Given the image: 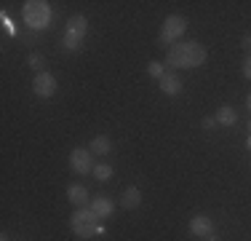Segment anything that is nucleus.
Returning <instances> with one entry per match:
<instances>
[{
	"mask_svg": "<svg viewBox=\"0 0 251 241\" xmlns=\"http://www.w3.org/2000/svg\"><path fill=\"white\" fill-rule=\"evenodd\" d=\"M88 150H91L94 155H110V150H112V142L107 140L104 134H101V137H94V140H91V145H88Z\"/></svg>",
	"mask_w": 251,
	"mask_h": 241,
	"instance_id": "13",
	"label": "nucleus"
},
{
	"mask_svg": "<svg viewBox=\"0 0 251 241\" xmlns=\"http://www.w3.org/2000/svg\"><path fill=\"white\" fill-rule=\"evenodd\" d=\"M70 228H73V233L80 241H86V239H94V236H104V225H99V217L91 212L88 207H80V209H75L73 217H70Z\"/></svg>",
	"mask_w": 251,
	"mask_h": 241,
	"instance_id": "2",
	"label": "nucleus"
},
{
	"mask_svg": "<svg viewBox=\"0 0 251 241\" xmlns=\"http://www.w3.org/2000/svg\"><path fill=\"white\" fill-rule=\"evenodd\" d=\"M147 75H150V78H158V81H160V78L166 75V64H163V62H150V64H147Z\"/></svg>",
	"mask_w": 251,
	"mask_h": 241,
	"instance_id": "16",
	"label": "nucleus"
},
{
	"mask_svg": "<svg viewBox=\"0 0 251 241\" xmlns=\"http://www.w3.org/2000/svg\"><path fill=\"white\" fill-rule=\"evenodd\" d=\"M249 134H251V120H249Z\"/></svg>",
	"mask_w": 251,
	"mask_h": 241,
	"instance_id": "25",
	"label": "nucleus"
},
{
	"mask_svg": "<svg viewBox=\"0 0 251 241\" xmlns=\"http://www.w3.org/2000/svg\"><path fill=\"white\" fill-rule=\"evenodd\" d=\"M208 241H219V239H217V236H214V233H211V236H208Z\"/></svg>",
	"mask_w": 251,
	"mask_h": 241,
	"instance_id": "23",
	"label": "nucleus"
},
{
	"mask_svg": "<svg viewBox=\"0 0 251 241\" xmlns=\"http://www.w3.org/2000/svg\"><path fill=\"white\" fill-rule=\"evenodd\" d=\"M27 62H29V67H35V70H43V64H46V59L43 57H40V54H29V57H27Z\"/></svg>",
	"mask_w": 251,
	"mask_h": 241,
	"instance_id": "17",
	"label": "nucleus"
},
{
	"mask_svg": "<svg viewBox=\"0 0 251 241\" xmlns=\"http://www.w3.org/2000/svg\"><path fill=\"white\" fill-rule=\"evenodd\" d=\"M51 19V8L49 3H43V0H29V3H25V22L29 24L32 30H43L46 24H49Z\"/></svg>",
	"mask_w": 251,
	"mask_h": 241,
	"instance_id": "5",
	"label": "nucleus"
},
{
	"mask_svg": "<svg viewBox=\"0 0 251 241\" xmlns=\"http://www.w3.org/2000/svg\"><path fill=\"white\" fill-rule=\"evenodd\" d=\"M86 27H88V22H86V16H80V14H75V16H70L67 19V30H64V35H62V48L64 51H80L83 48V38H86Z\"/></svg>",
	"mask_w": 251,
	"mask_h": 241,
	"instance_id": "3",
	"label": "nucleus"
},
{
	"mask_svg": "<svg viewBox=\"0 0 251 241\" xmlns=\"http://www.w3.org/2000/svg\"><path fill=\"white\" fill-rule=\"evenodd\" d=\"M214 118H217V123H219V126H232V123L238 120V113L232 110L230 105H222V107L217 110V116H214Z\"/></svg>",
	"mask_w": 251,
	"mask_h": 241,
	"instance_id": "14",
	"label": "nucleus"
},
{
	"mask_svg": "<svg viewBox=\"0 0 251 241\" xmlns=\"http://www.w3.org/2000/svg\"><path fill=\"white\" fill-rule=\"evenodd\" d=\"M94 177L101 180V182H104V180H110L112 177V166L110 164H97V166H94Z\"/></svg>",
	"mask_w": 251,
	"mask_h": 241,
	"instance_id": "15",
	"label": "nucleus"
},
{
	"mask_svg": "<svg viewBox=\"0 0 251 241\" xmlns=\"http://www.w3.org/2000/svg\"><path fill=\"white\" fill-rule=\"evenodd\" d=\"M246 105H249V110H251V96H249V102H246Z\"/></svg>",
	"mask_w": 251,
	"mask_h": 241,
	"instance_id": "24",
	"label": "nucleus"
},
{
	"mask_svg": "<svg viewBox=\"0 0 251 241\" xmlns=\"http://www.w3.org/2000/svg\"><path fill=\"white\" fill-rule=\"evenodd\" d=\"M67 198H70V204H73L75 209H80V207H86L88 201H91V198H88V190L83 188L80 182H73L67 188Z\"/></svg>",
	"mask_w": 251,
	"mask_h": 241,
	"instance_id": "11",
	"label": "nucleus"
},
{
	"mask_svg": "<svg viewBox=\"0 0 251 241\" xmlns=\"http://www.w3.org/2000/svg\"><path fill=\"white\" fill-rule=\"evenodd\" d=\"M32 89H35V94L40 96V99H49V96H53V91H56V78L51 75V72H38L35 75V81H32Z\"/></svg>",
	"mask_w": 251,
	"mask_h": 241,
	"instance_id": "7",
	"label": "nucleus"
},
{
	"mask_svg": "<svg viewBox=\"0 0 251 241\" xmlns=\"http://www.w3.org/2000/svg\"><path fill=\"white\" fill-rule=\"evenodd\" d=\"M190 233H193V236H198V239H208L214 233L211 220H208L206 214H195L193 220H190Z\"/></svg>",
	"mask_w": 251,
	"mask_h": 241,
	"instance_id": "9",
	"label": "nucleus"
},
{
	"mask_svg": "<svg viewBox=\"0 0 251 241\" xmlns=\"http://www.w3.org/2000/svg\"><path fill=\"white\" fill-rule=\"evenodd\" d=\"M160 91H163L166 96L182 94V78H179L176 72H166V75L160 78Z\"/></svg>",
	"mask_w": 251,
	"mask_h": 241,
	"instance_id": "10",
	"label": "nucleus"
},
{
	"mask_svg": "<svg viewBox=\"0 0 251 241\" xmlns=\"http://www.w3.org/2000/svg\"><path fill=\"white\" fill-rule=\"evenodd\" d=\"M0 241H11V239H8V233H0Z\"/></svg>",
	"mask_w": 251,
	"mask_h": 241,
	"instance_id": "21",
	"label": "nucleus"
},
{
	"mask_svg": "<svg viewBox=\"0 0 251 241\" xmlns=\"http://www.w3.org/2000/svg\"><path fill=\"white\" fill-rule=\"evenodd\" d=\"M94 153L91 150H86V148H75L73 153H70V169H73L75 174H88V172H94Z\"/></svg>",
	"mask_w": 251,
	"mask_h": 241,
	"instance_id": "6",
	"label": "nucleus"
},
{
	"mask_svg": "<svg viewBox=\"0 0 251 241\" xmlns=\"http://www.w3.org/2000/svg\"><path fill=\"white\" fill-rule=\"evenodd\" d=\"M201 126H203L206 131H211L214 126H217V118H203V120H201Z\"/></svg>",
	"mask_w": 251,
	"mask_h": 241,
	"instance_id": "19",
	"label": "nucleus"
},
{
	"mask_svg": "<svg viewBox=\"0 0 251 241\" xmlns=\"http://www.w3.org/2000/svg\"><path fill=\"white\" fill-rule=\"evenodd\" d=\"M121 204H123V209H136L142 204V190L136 188V185H128V188L123 190Z\"/></svg>",
	"mask_w": 251,
	"mask_h": 241,
	"instance_id": "12",
	"label": "nucleus"
},
{
	"mask_svg": "<svg viewBox=\"0 0 251 241\" xmlns=\"http://www.w3.org/2000/svg\"><path fill=\"white\" fill-rule=\"evenodd\" d=\"M88 209H91L99 220H107V217H112V212H115V204H112L110 196H97V198L88 201Z\"/></svg>",
	"mask_w": 251,
	"mask_h": 241,
	"instance_id": "8",
	"label": "nucleus"
},
{
	"mask_svg": "<svg viewBox=\"0 0 251 241\" xmlns=\"http://www.w3.org/2000/svg\"><path fill=\"white\" fill-rule=\"evenodd\" d=\"M241 70H243V78H249V81H251V54L243 59V67Z\"/></svg>",
	"mask_w": 251,
	"mask_h": 241,
	"instance_id": "18",
	"label": "nucleus"
},
{
	"mask_svg": "<svg viewBox=\"0 0 251 241\" xmlns=\"http://www.w3.org/2000/svg\"><path fill=\"white\" fill-rule=\"evenodd\" d=\"M187 32V19H184L182 14H171V16H166V22H163V30H160V43L163 46H174L179 43V38Z\"/></svg>",
	"mask_w": 251,
	"mask_h": 241,
	"instance_id": "4",
	"label": "nucleus"
},
{
	"mask_svg": "<svg viewBox=\"0 0 251 241\" xmlns=\"http://www.w3.org/2000/svg\"><path fill=\"white\" fill-rule=\"evenodd\" d=\"M246 148L251 150V134H249V140H246Z\"/></svg>",
	"mask_w": 251,
	"mask_h": 241,
	"instance_id": "22",
	"label": "nucleus"
},
{
	"mask_svg": "<svg viewBox=\"0 0 251 241\" xmlns=\"http://www.w3.org/2000/svg\"><path fill=\"white\" fill-rule=\"evenodd\" d=\"M206 48L195 40H187V43H174L166 54V64L169 67H201L206 62Z\"/></svg>",
	"mask_w": 251,
	"mask_h": 241,
	"instance_id": "1",
	"label": "nucleus"
},
{
	"mask_svg": "<svg viewBox=\"0 0 251 241\" xmlns=\"http://www.w3.org/2000/svg\"><path fill=\"white\" fill-rule=\"evenodd\" d=\"M241 46H243V48H246V51L251 54V35H246V38L241 40Z\"/></svg>",
	"mask_w": 251,
	"mask_h": 241,
	"instance_id": "20",
	"label": "nucleus"
}]
</instances>
